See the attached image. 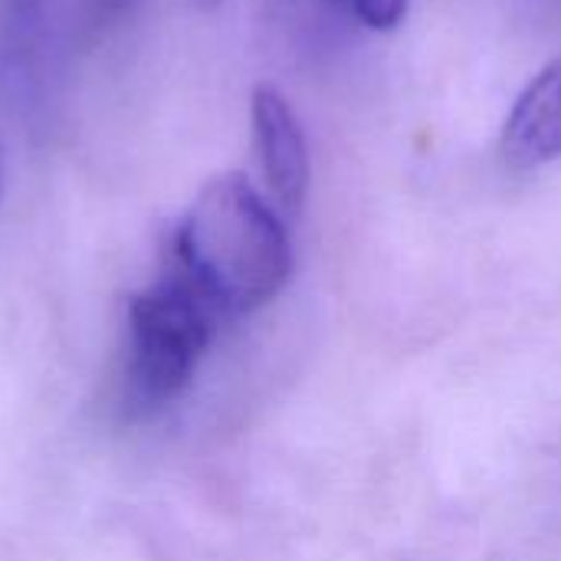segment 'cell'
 Wrapping results in <instances>:
<instances>
[{
    "mask_svg": "<svg viewBox=\"0 0 561 561\" xmlns=\"http://www.w3.org/2000/svg\"><path fill=\"white\" fill-rule=\"evenodd\" d=\"M0 197H3V148H0Z\"/></svg>",
    "mask_w": 561,
    "mask_h": 561,
    "instance_id": "8",
    "label": "cell"
},
{
    "mask_svg": "<svg viewBox=\"0 0 561 561\" xmlns=\"http://www.w3.org/2000/svg\"><path fill=\"white\" fill-rule=\"evenodd\" d=\"M220 325L214 309L174 270L138 293L125 329L128 401L154 411L184 394Z\"/></svg>",
    "mask_w": 561,
    "mask_h": 561,
    "instance_id": "2",
    "label": "cell"
},
{
    "mask_svg": "<svg viewBox=\"0 0 561 561\" xmlns=\"http://www.w3.org/2000/svg\"><path fill=\"white\" fill-rule=\"evenodd\" d=\"M503 158L513 168H542L561 158V56L542 66L516 95L503 138Z\"/></svg>",
    "mask_w": 561,
    "mask_h": 561,
    "instance_id": "4",
    "label": "cell"
},
{
    "mask_svg": "<svg viewBox=\"0 0 561 561\" xmlns=\"http://www.w3.org/2000/svg\"><path fill=\"white\" fill-rule=\"evenodd\" d=\"M201 3H220V0H201Z\"/></svg>",
    "mask_w": 561,
    "mask_h": 561,
    "instance_id": "9",
    "label": "cell"
},
{
    "mask_svg": "<svg viewBox=\"0 0 561 561\" xmlns=\"http://www.w3.org/2000/svg\"><path fill=\"white\" fill-rule=\"evenodd\" d=\"M250 125H253V148L263 168V181L273 201L286 214H299L306 204L312 164H309L306 131L289 99L276 85L260 82L250 99Z\"/></svg>",
    "mask_w": 561,
    "mask_h": 561,
    "instance_id": "3",
    "label": "cell"
},
{
    "mask_svg": "<svg viewBox=\"0 0 561 561\" xmlns=\"http://www.w3.org/2000/svg\"><path fill=\"white\" fill-rule=\"evenodd\" d=\"M171 270L220 322L273 302L293 276V243L279 210L240 171L210 178L187 207Z\"/></svg>",
    "mask_w": 561,
    "mask_h": 561,
    "instance_id": "1",
    "label": "cell"
},
{
    "mask_svg": "<svg viewBox=\"0 0 561 561\" xmlns=\"http://www.w3.org/2000/svg\"><path fill=\"white\" fill-rule=\"evenodd\" d=\"M329 3L339 7L355 23H362L365 30H375V33L398 30L408 16V7H411V0H329Z\"/></svg>",
    "mask_w": 561,
    "mask_h": 561,
    "instance_id": "6",
    "label": "cell"
},
{
    "mask_svg": "<svg viewBox=\"0 0 561 561\" xmlns=\"http://www.w3.org/2000/svg\"><path fill=\"white\" fill-rule=\"evenodd\" d=\"M46 3L49 0H0V66L23 82L33 79L46 43Z\"/></svg>",
    "mask_w": 561,
    "mask_h": 561,
    "instance_id": "5",
    "label": "cell"
},
{
    "mask_svg": "<svg viewBox=\"0 0 561 561\" xmlns=\"http://www.w3.org/2000/svg\"><path fill=\"white\" fill-rule=\"evenodd\" d=\"M145 0H89V20L95 30L102 26H118L125 20H131L138 13Z\"/></svg>",
    "mask_w": 561,
    "mask_h": 561,
    "instance_id": "7",
    "label": "cell"
}]
</instances>
